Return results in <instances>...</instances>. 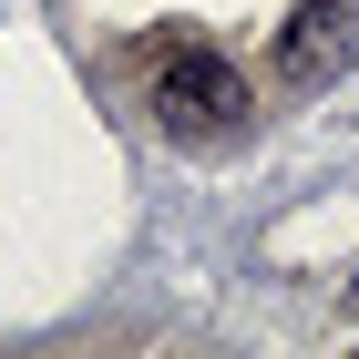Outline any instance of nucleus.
Instances as JSON below:
<instances>
[{
    "label": "nucleus",
    "instance_id": "1",
    "mask_svg": "<svg viewBox=\"0 0 359 359\" xmlns=\"http://www.w3.org/2000/svg\"><path fill=\"white\" fill-rule=\"evenodd\" d=\"M154 123L185 134V144L236 134V123H247V72H236L226 52H205V41H185V52L154 72Z\"/></svg>",
    "mask_w": 359,
    "mask_h": 359
},
{
    "label": "nucleus",
    "instance_id": "3",
    "mask_svg": "<svg viewBox=\"0 0 359 359\" xmlns=\"http://www.w3.org/2000/svg\"><path fill=\"white\" fill-rule=\"evenodd\" d=\"M349 298H359V277H349Z\"/></svg>",
    "mask_w": 359,
    "mask_h": 359
},
{
    "label": "nucleus",
    "instance_id": "2",
    "mask_svg": "<svg viewBox=\"0 0 359 359\" xmlns=\"http://www.w3.org/2000/svg\"><path fill=\"white\" fill-rule=\"evenodd\" d=\"M359 62V0H298L277 31V83L287 93H329Z\"/></svg>",
    "mask_w": 359,
    "mask_h": 359
}]
</instances>
